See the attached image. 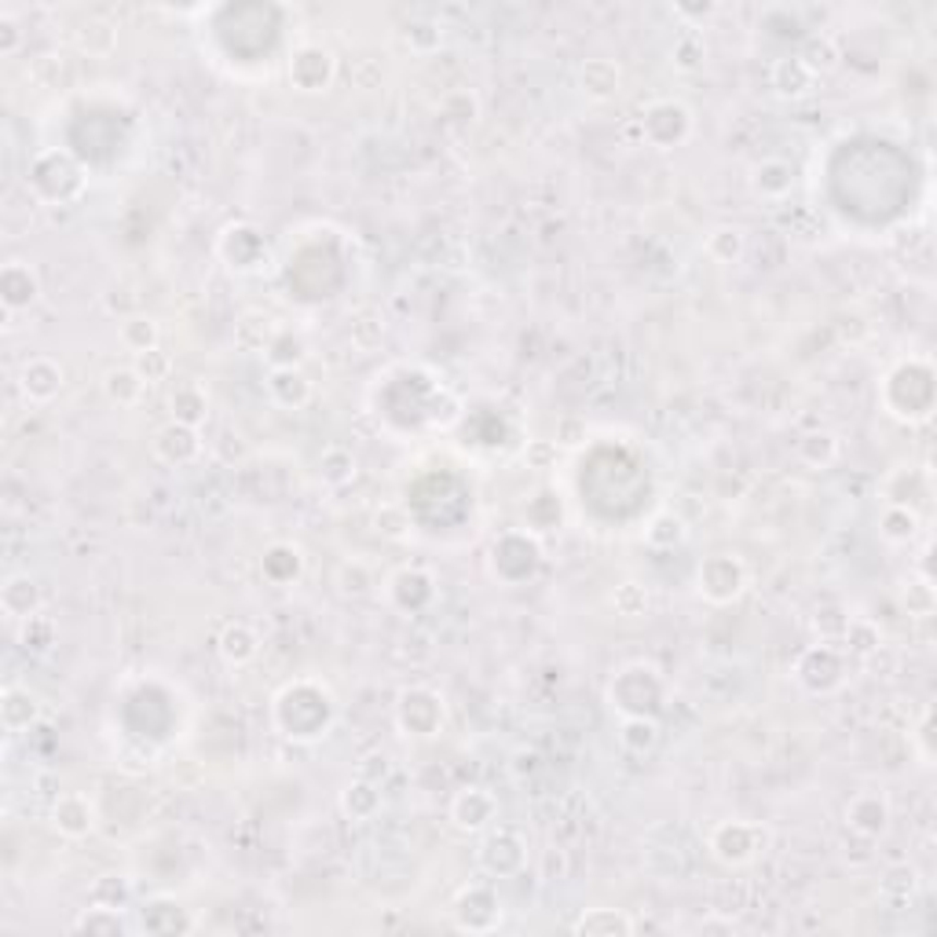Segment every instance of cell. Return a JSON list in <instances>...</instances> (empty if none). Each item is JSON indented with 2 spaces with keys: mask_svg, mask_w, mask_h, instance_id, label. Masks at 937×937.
I'll list each match as a JSON object with an SVG mask.
<instances>
[{
  "mask_svg": "<svg viewBox=\"0 0 937 937\" xmlns=\"http://www.w3.org/2000/svg\"><path fill=\"white\" fill-rule=\"evenodd\" d=\"M282 696L297 703V714L294 718H282L275 722V729L282 732L286 740L294 743H316L334 729V718H337V707H334V696H330L322 685L316 681H297V685H286Z\"/></svg>",
  "mask_w": 937,
  "mask_h": 937,
  "instance_id": "6da1fadb",
  "label": "cell"
},
{
  "mask_svg": "<svg viewBox=\"0 0 937 937\" xmlns=\"http://www.w3.org/2000/svg\"><path fill=\"white\" fill-rule=\"evenodd\" d=\"M638 128H641V139L649 147L674 150V147L689 144L696 121H692V110L678 103V99H652V103L641 110Z\"/></svg>",
  "mask_w": 937,
  "mask_h": 937,
  "instance_id": "7a4b0ae2",
  "label": "cell"
},
{
  "mask_svg": "<svg viewBox=\"0 0 937 937\" xmlns=\"http://www.w3.org/2000/svg\"><path fill=\"white\" fill-rule=\"evenodd\" d=\"M748 564H743L737 553H711V557L700 560L696 568V590L700 597L714 604V608H725V604L740 601L743 590H748Z\"/></svg>",
  "mask_w": 937,
  "mask_h": 937,
  "instance_id": "3957f363",
  "label": "cell"
},
{
  "mask_svg": "<svg viewBox=\"0 0 937 937\" xmlns=\"http://www.w3.org/2000/svg\"><path fill=\"white\" fill-rule=\"evenodd\" d=\"M794 678H799L802 689L813 692V696H831L846 681L842 649H835V641H817L813 649L802 652L799 663H794Z\"/></svg>",
  "mask_w": 937,
  "mask_h": 937,
  "instance_id": "277c9868",
  "label": "cell"
},
{
  "mask_svg": "<svg viewBox=\"0 0 937 937\" xmlns=\"http://www.w3.org/2000/svg\"><path fill=\"white\" fill-rule=\"evenodd\" d=\"M286 74H289V85L305 96H319V93H330V85L337 81V56L330 52L326 45H297L289 52V63H286Z\"/></svg>",
  "mask_w": 937,
  "mask_h": 937,
  "instance_id": "5b68a950",
  "label": "cell"
},
{
  "mask_svg": "<svg viewBox=\"0 0 937 937\" xmlns=\"http://www.w3.org/2000/svg\"><path fill=\"white\" fill-rule=\"evenodd\" d=\"M447 722V707H443L440 692L426 689V685H415V689H403L399 703H396V725L407 737L429 740L436 737Z\"/></svg>",
  "mask_w": 937,
  "mask_h": 937,
  "instance_id": "8992f818",
  "label": "cell"
},
{
  "mask_svg": "<svg viewBox=\"0 0 937 937\" xmlns=\"http://www.w3.org/2000/svg\"><path fill=\"white\" fill-rule=\"evenodd\" d=\"M707 846L714 853V861H722L725 868H743L762 853L765 846V831L762 824L754 821H722L718 828L707 835Z\"/></svg>",
  "mask_w": 937,
  "mask_h": 937,
  "instance_id": "52a82bcc",
  "label": "cell"
},
{
  "mask_svg": "<svg viewBox=\"0 0 937 937\" xmlns=\"http://www.w3.org/2000/svg\"><path fill=\"white\" fill-rule=\"evenodd\" d=\"M451 915H455L458 930H466V934L498 930V923H502L498 890H495V886H488V883H469L466 890L455 898V904H451Z\"/></svg>",
  "mask_w": 937,
  "mask_h": 937,
  "instance_id": "ba28073f",
  "label": "cell"
},
{
  "mask_svg": "<svg viewBox=\"0 0 937 937\" xmlns=\"http://www.w3.org/2000/svg\"><path fill=\"white\" fill-rule=\"evenodd\" d=\"M528 864V842H523L520 831L513 828H498L488 831V839L480 842V868L495 879H513V875L523 872Z\"/></svg>",
  "mask_w": 937,
  "mask_h": 937,
  "instance_id": "9c48e42d",
  "label": "cell"
},
{
  "mask_svg": "<svg viewBox=\"0 0 937 937\" xmlns=\"http://www.w3.org/2000/svg\"><path fill=\"white\" fill-rule=\"evenodd\" d=\"M48 817H52V828L63 835V839H70V842L88 839V835L96 831V824H99L96 802L88 799V794H81V791H63V794H59V799L52 802V813H48Z\"/></svg>",
  "mask_w": 937,
  "mask_h": 937,
  "instance_id": "30bf717a",
  "label": "cell"
},
{
  "mask_svg": "<svg viewBox=\"0 0 937 937\" xmlns=\"http://www.w3.org/2000/svg\"><path fill=\"white\" fill-rule=\"evenodd\" d=\"M890 821H893V810H890V799L883 791H858L850 802H846V824L850 831H858L861 839H883L890 831Z\"/></svg>",
  "mask_w": 937,
  "mask_h": 937,
  "instance_id": "8fae6325",
  "label": "cell"
},
{
  "mask_svg": "<svg viewBox=\"0 0 937 937\" xmlns=\"http://www.w3.org/2000/svg\"><path fill=\"white\" fill-rule=\"evenodd\" d=\"M498 821V799L488 788H461L451 799V824L466 835L488 831Z\"/></svg>",
  "mask_w": 937,
  "mask_h": 937,
  "instance_id": "7c38bea8",
  "label": "cell"
},
{
  "mask_svg": "<svg viewBox=\"0 0 937 937\" xmlns=\"http://www.w3.org/2000/svg\"><path fill=\"white\" fill-rule=\"evenodd\" d=\"M155 458L165 461L169 469H184V466H195L201 458V432L190 429V426H180V421H165L158 432H155Z\"/></svg>",
  "mask_w": 937,
  "mask_h": 937,
  "instance_id": "4fadbf2b",
  "label": "cell"
},
{
  "mask_svg": "<svg viewBox=\"0 0 937 937\" xmlns=\"http://www.w3.org/2000/svg\"><path fill=\"white\" fill-rule=\"evenodd\" d=\"M63 385H66V374L52 356H34L19 370V392H23V399L34 403V407L52 403L59 392H63Z\"/></svg>",
  "mask_w": 937,
  "mask_h": 937,
  "instance_id": "5bb4252c",
  "label": "cell"
},
{
  "mask_svg": "<svg viewBox=\"0 0 937 937\" xmlns=\"http://www.w3.org/2000/svg\"><path fill=\"white\" fill-rule=\"evenodd\" d=\"M817 85H821V77L813 74V66L805 63L799 52L773 59V66H769V88H773V93H777L780 99H791V103H794V99H805V96L817 93Z\"/></svg>",
  "mask_w": 937,
  "mask_h": 937,
  "instance_id": "9a60e30c",
  "label": "cell"
},
{
  "mask_svg": "<svg viewBox=\"0 0 937 937\" xmlns=\"http://www.w3.org/2000/svg\"><path fill=\"white\" fill-rule=\"evenodd\" d=\"M0 300H4L8 316L34 308L40 300V279L26 260H12V264H4V271H0Z\"/></svg>",
  "mask_w": 937,
  "mask_h": 937,
  "instance_id": "2e32d148",
  "label": "cell"
},
{
  "mask_svg": "<svg viewBox=\"0 0 937 937\" xmlns=\"http://www.w3.org/2000/svg\"><path fill=\"white\" fill-rule=\"evenodd\" d=\"M748 184H751L754 198L784 201L791 195V187H794V169H791V161H784V158H762V161H754V165H751Z\"/></svg>",
  "mask_w": 937,
  "mask_h": 937,
  "instance_id": "e0dca14e",
  "label": "cell"
},
{
  "mask_svg": "<svg viewBox=\"0 0 937 937\" xmlns=\"http://www.w3.org/2000/svg\"><path fill=\"white\" fill-rule=\"evenodd\" d=\"M268 399L282 410H305L316 399V385L300 367L271 370L268 374Z\"/></svg>",
  "mask_w": 937,
  "mask_h": 937,
  "instance_id": "ac0fdd59",
  "label": "cell"
},
{
  "mask_svg": "<svg viewBox=\"0 0 937 937\" xmlns=\"http://www.w3.org/2000/svg\"><path fill=\"white\" fill-rule=\"evenodd\" d=\"M37 718H40L37 692H29L26 685H4V692H0V725H4V732L19 737L29 725H37Z\"/></svg>",
  "mask_w": 937,
  "mask_h": 937,
  "instance_id": "d6986e66",
  "label": "cell"
},
{
  "mask_svg": "<svg viewBox=\"0 0 937 937\" xmlns=\"http://www.w3.org/2000/svg\"><path fill=\"white\" fill-rule=\"evenodd\" d=\"M209 418V392L201 381H180L169 392V421H180V426L201 429Z\"/></svg>",
  "mask_w": 937,
  "mask_h": 937,
  "instance_id": "ffe728a7",
  "label": "cell"
},
{
  "mask_svg": "<svg viewBox=\"0 0 937 937\" xmlns=\"http://www.w3.org/2000/svg\"><path fill=\"white\" fill-rule=\"evenodd\" d=\"M579 88H582V96L593 99V103H608V99H616L619 88H622L619 63H612V59H587V63L579 66Z\"/></svg>",
  "mask_w": 937,
  "mask_h": 937,
  "instance_id": "44dd1931",
  "label": "cell"
},
{
  "mask_svg": "<svg viewBox=\"0 0 937 937\" xmlns=\"http://www.w3.org/2000/svg\"><path fill=\"white\" fill-rule=\"evenodd\" d=\"M0 608H4L8 619H19V622L40 616V587H37V579L8 576L4 587H0Z\"/></svg>",
  "mask_w": 937,
  "mask_h": 937,
  "instance_id": "7402d4cb",
  "label": "cell"
},
{
  "mask_svg": "<svg viewBox=\"0 0 937 937\" xmlns=\"http://www.w3.org/2000/svg\"><path fill=\"white\" fill-rule=\"evenodd\" d=\"M217 652L227 667H249L260 656V638L249 622H227L217 638Z\"/></svg>",
  "mask_w": 937,
  "mask_h": 937,
  "instance_id": "603a6c76",
  "label": "cell"
},
{
  "mask_svg": "<svg viewBox=\"0 0 937 937\" xmlns=\"http://www.w3.org/2000/svg\"><path fill=\"white\" fill-rule=\"evenodd\" d=\"M147 389L150 385L139 378V370L133 367V362H125V367H110L103 374V396L121 410H136L139 403H144Z\"/></svg>",
  "mask_w": 937,
  "mask_h": 937,
  "instance_id": "cb8c5ba5",
  "label": "cell"
},
{
  "mask_svg": "<svg viewBox=\"0 0 937 937\" xmlns=\"http://www.w3.org/2000/svg\"><path fill=\"white\" fill-rule=\"evenodd\" d=\"M659 722L656 714H627V718L619 722V748L633 754V759H644V754H652L659 748Z\"/></svg>",
  "mask_w": 937,
  "mask_h": 937,
  "instance_id": "d4e9b609",
  "label": "cell"
},
{
  "mask_svg": "<svg viewBox=\"0 0 937 937\" xmlns=\"http://www.w3.org/2000/svg\"><path fill=\"white\" fill-rule=\"evenodd\" d=\"M220 238L235 242V254L224 257L227 268H235V271H257L260 260H264V254H268L264 235H260L254 224H231V227H224V235Z\"/></svg>",
  "mask_w": 937,
  "mask_h": 937,
  "instance_id": "484cf974",
  "label": "cell"
},
{
  "mask_svg": "<svg viewBox=\"0 0 937 937\" xmlns=\"http://www.w3.org/2000/svg\"><path fill=\"white\" fill-rule=\"evenodd\" d=\"M839 455H842V443L831 429H813L794 443V458H799L805 469H817V472L831 469L835 461H839Z\"/></svg>",
  "mask_w": 937,
  "mask_h": 937,
  "instance_id": "4316f807",
  "label": "cell"
},
{
  "mask_svg": "<svg viewBox=\"0 0 937 937\" xmlns=\"http://www.w3.org/2000/svg\"><path fill=\"white\" fill-rule=\"evenodd\" d=\"M571 930L579 937H630L638 930V923L619 909H590L571 923Z\"/></svg>",
  "mask_w": 937,
  "mask_h": 937,
  "instance_id": "83f0119b",
  "label": "cell"
},
{
  "mask_svg": "<svg viewBox=\"0 0 937 937\" xmlns=\"http://www.w3.org/2000/svg\"><path fill=\"white\" fill-rule=\"evenodd\" d=\"M703 254H707L714 264H740L743 254H748V231L737 224L711 227L707 238H703Z\"/></svg>",
  "mask_w": 937,
  "mask_h": 937,
  "instance_id": "f1b7e54d",
  "label": "cell"
},
{
  "mask_svg": "<svg viewBox=\"0 0 937 937\" xmlns=\"http://www.w3.org/2000/svg\"><path fill=\"white\" fill-rule=\"evenodd\" d=\"M381 784L374 780H362L356 777L352 784H345V791H341V813H345L348 821H374L381 813Z\"/></svg>",
  "mask_w": 937,
  "mask_h": 937,
  "instance_id": "f546056e",
  "label": "cell"
},
{
  "mask_svg": "<svg viewBox=\"0 0 937 937\" xmlns=\"http://www.w3.org/2000/svg\"><path fill=\"white\" fill-rule=\"evenodd\" d=\"M926 495V472L915 466H898L883 483V502L886 506H912Z\"/></svg>",
  "mask_w": 937,
  "mask_h": 937,
  "instance_id": "4dcf8cb0",
  "label": "cell"
},
{
  "mask_svg": "<svg viewBox=\"0 0 937 937\" xmlns=\"http://www.w3.org/2000/svg\"><path fill=\"white\" fill-rule=\"evenodd\" d=\"M879 535L890 542V546H909V542L923 535V517L912 506H883Z\"/></svg>",
  "mask_w": 937,
  "mask_h": 937,
  "instance_id": "1f68e13d",
  "label": "cell"
},
{
  "mask_svg": "<svg viewBox=\"0 0 937 937\" xmlns=\"http://www.w3.org/2000/svg\"><path fill=\"white\" fill-rule=\"evenodd\" d=\"M300 568H305V557H300V550L294 542H275V546H268L264 557H260V571H264V579L275 582V587L294 582L300 576Z\"/></svg>",
  "mask_w": 937,
  "mask_h": 937,
  "instance_id": "d6a6232c",
  "label": "cell"
},
{
  "mask_svg": "<svg viewBox=\"0 0 937 937\" xmlns=\"http://www.w3.org/2000/svg\"><path fill=\"white\" fill-rule=\"evenodd\" d=\"M74 45L88 59H110L118 52V26L107 23V19H88L74 34Z\"/></svg>",
  "mask_w": 937,
  "mask_h": 937,
  "instance_id": "836d02e7",
  "label": "cell"
},
{
  "mask_svg": "<svg viewBox=\"0 0 937 937\" xmlns=\"http://www.w3.org/2000/svg\"><path fill=\"white\" fill-rule=\"evenodd\" d=\"M275 330H279V322L271 319L268 311H242L235 322V345L242 352H260V356H264Z\"/></svg>",
  "mask_w": 937,
  "mask_h": 937,
  "instance_id": "e575fe53",
  "label": "cell"
},
{
  "mask_svg": "<svg viewBox=\"0 0 937 937\" xmlns=\"http://www.w3.org/2000/svg\"><path fill=\"white\" fill-rule=\"evenodd\" d=\"M359 477V458L352 455L348 447H341V443H334V447H326L319 455V480L326 483V488H348L352 480Z\"/></svg>",
  "mask_w": 937,
  "mask_h": 937,
  "instance_id": "d590c367",
  "label": "cell"
},
{
  "mask_svg": "<svg viewBox=\"0 0 937 937\" xmlns=\"http://www.w3.org/2000/svg\"><path fill=\"white\" fill-rule=\"evenodd\" d=\"M842 649L850 652V656H858V659H868V656H875V652L883 649V627L875 619H868V616H850V622H846V630H842Z\"/></svg>",
  "mask_w": 937,
  "mask_h": 937,
  "instance_id": "8d00e7d4",
  "label": "cell"
},
{
  "mask_svg": "<svg viewBox=\"0 0 937 937\" xmlns=\"http://www.w3.org/2000/svg\"><path fill=\"white\" fill-rule=\"evenodd\" d=\"M685 539H689V523H685L678 513H670V509L656 513V517L649 520V528H644V546L659 550V553L681 546Z\"/></svg>",
  "mask_w": 937,
  "mask_h": 937,
  "instance_id": "74e56055",
  "label": "cell"
},
{
  "mask_svg": "<svg viewBox=\"0 0 937 937\" xmlns=\"http://www.w3.org/2000/svg\"><path fill=\"white\" fill-rule=\"evenodd\" d=\"M88 904H99V909H114V912H128L133 904V883L118 872H107L88 886Z\"/></svg>",
  "mask_w": 937,
  "mask_h": 937,
  "instance_id": "f35d334b",
  "label": "cell"
},
{
  "mask_svg": "<svg viewBox=\"0 0 937 937\" xmlns=\"http://www.w3.org/2000/svg\"><path fill=\"white\" fill-rule=\"evenodd\" d=\"M264 359L271 370H286V367H300V362L308 359V345L305 337L297 334V330L289 326H279L275 337H271V345L264 348Z\"/></svg>",
  "mask_w": 937,
  "mask_h": 937,
  "instance_id": "ab89813d",
  "label": "cell"
},
{
  "mask_svg": "<svg viewBox=\"0 0 937 937\" xmlns=\"http://www.w3.org/2000/svg\"><path fill=\"white\" fill-rule=\"evenodd\" d=\"M118 337H121V345H125V352L139 356V352H150L161 345V326H158V319H150V316H125L121 319Z\"/></svg>",
  "mask_w": 937,
  "mask_h": 937,
  "instance_id": "60d3db41",
  "label": "cell"
},
{
  "mask_svg": "<svg viewBox=\"0 0 937 937\" xmlns=\"http://www.w3.org/2000/svg\"><path fill=\"white\" fill-rule=\"evenodd\" d=\"M370 523H374V531L385 542H407L410 531H415V520H410L407 506H399V502H381Z\"/></svg>",
  "mask_w": 937,
  "mask_h": 937,
  "instance_id": "b9f144b4",
  "label": "cell"
},
{
  "mask_svg": "<svg viewBox=\"0 0 937 937\" xmlns=\"http://www.w3.org/2000/svg\"><path fill=\"white\" fill-rule=\"evenodd\" d=\"M334 587L341 590V597H367V593H374L378 579H374V571H370L367 560L352 557V560H341V564H337Z\"/></svg>",
  "mask_w": 937,
  "mask_h": 937,
  "instance_id": "7bdbcfd3",
  "label": "cell"
},
{
  "mask_svg": "<svg viewBox=\"0 0 937 937\" xmlns=\"http://www.w3.org/2000/svg\"><path fill=\"white\" fill-rule=\"evenodd\" d=\"M608 604H612V612L622 619H641L652 604L649 587H641L638 579H622V582H616V590L608 593Z\"/></svg>",
  "mask_w": 937,
  "mask_h": 937,
  "instance_id": "ee69618b",
  "label": "cell"
},
{
  "mask_svg": "<svg viewBox=\"0 0 937 937\" xmlns=\"http://www.w3.org/2000/svg\"><path fill=\"white\" fill-rule=\"evenodd\" d=\"M125 912H114V909H99V904H88L85 912L74 920V934H128Z\"/></svg>",
  "mask_w": 937,
  "mask_h": 937,
  "instance_id": "f6af8a7d",
  "label": "cell"
},
{
  "mask_svg": "<svg viewBox=\"0 0 937 937\" xmlns=\"http://www.w3.org/2000/svg\"><path fill=\"white\" fill-rule=\"evenodd\" d=\"M133 367L139 370V378L147 381V385H161V381H169L173 378V370H176V362H173V356H169L165 348H150V352H139V356H133Z\"/></svg>",
  "mask_w": 937,
  "mask_h": 937,
  "instance_id": "bcb514c9",
  "label": "cell"
},
{
  "mask_svg": "<svg viewBox=\"0 0 937 937\" xmlns=\"http://www.w3.org/2000/svg\"><path fill=\"white\" fill-rule=\"evenodd\" d=\"M707 56V45H703V34H696V26H685V34L674 40L670 59L678 70H696Z\"/></svg>",
  "mask_w": 937,
  "mask_h": 937,
  "instance_id": "7dc6e473",
  "label": "cell"
},
{
  "mask_svg": "<svg viewBox=\"0 0 937 937\" xmlns=\"http://www.w3.org/2000/svg\"><path fill=\"white\" fill-rule=\"evenodd\" d=\"M904 604H909V616L915 619H926L934 616V582L930 576H909V582H904Z\"/></svg>",
  "mask_w": 937,
  "mask_h": 937,
  "instance_id": "c3c4849f",
  "label": "cell"
},
{
  "mask_svg": "<svg viewBox=\"0 0 937 937\" xmlns=\"http://www.w3.org/2000/svg\"><path fill=\"white\" fill-rule=\"evenodd\" d=\"M805 63L813 66V74H828V70L839 66V48H835L831 37H810V45H805V52H799Z\"/></svg>",
  "mask_w": 937,
  "mask_h": 937,
  "instance_id": "681fc988",
  "label": "cell"
},
{
  "mask_svg": "<svg viewBox=\"0 0 937 937\" xmlns=\"http://www.w3.org/2000/svg\"><path fill=\"white\" fill-rule=\"evenodd\" d=\"M915 886H920V875H915L912 864H901V868H890L883 879V893H890V898H912Z\"/></svg>",
  "mask_w": 937,
  "mask_h": 937,
  "instance_id": "f907efd6",
  "label": "cell"
},
{
  "mask_svg": "<svg viewBox=\"0 0 937 937\" xmlns=\"http://www.w3.org/2000/svg\"><path fill=\"white\" fill-rule=\"evenodd\" d=\"M557 455H560V447L553 440H531L528 451H523V461H528V469H535V472H550L553 466H557Z\"/></svg>",
  "mask_w": 937,
  "mask_h": 937,
  "instance_id": "816d5d0a",
  "label": "cell"
},
{
  "mask_svg": "<svg viewBox=\"0 0 937 937\" xmlns=\"http://www.w3.org/2000/svg\"><path fill=\"white\" fill-rule=\"evenodd\" d=\"M443 40V29L436 23H410L407 26V45L415 48V52H436Z\"/></svg>",
  "mask_w": 937,
  "mask_h": 937,
  "instance_id": "f5cc1de1",
  "label": "cell"
},
{
  "mask_svg": "<svg viewBox=\"0 0 937 937\" xmlns=\"http://www.w3.org/2000/svg\"><path fill=\"white\" fill-rule=\"evenodd\" d=\"M930 737H934V707H923L920 714V725H915V754H920L923 765H934V748H930Z\"/></svg>",
  "mask_w": 937,
  "mask_h": 937,
  "instance_id": "db71d44e",
  "label": "cell"
},
{
  "mask_svg": "<svg viewBox=\"0 0 937 937\" xmlns=\"http://www.w3.org/2000/svg\"><path fill=\"white\" fill-rule=\"evenodd\" d=\"M381 334H385V322L374 319V316H362V319L352 322V341H356L362 352L374 348L378 341H381Z\"/></svg>",
  "mask_w": 937,
  "mask_h": 937,
  "instance_id": "11a10c76",
  "label": "cell"
},
{
  "mask_svg": "<svg viewBox=\"0 0 937 937\" xmlns=\"http://www.w3.org/2000/svg\"><path fill=\"white\" fill-rule=\"evenodd\" d=\"M19 48H23V26L15 23L12 12H4L0 15V56L12 59Z\"/></svg>",
  "mask_w": 937,
  "mask_h": 937,
  "instance_id": "9f6ffc18",
  "label": "cell"
},
{
  "mask_svg": "<svg viewBox=\"0 0 937 937\" xmlns=\"http://www.w3.org/2000/svg\"><path fill=\"white\" fill-rule=\"evenodd\" d=\"M19 641L26 644V649H48V641H52V622H40V616L26 619L23 622V633H19Z\"/></svg>",
  "mask_w": 937,
  "mask_h": 937,
  "instance_id": "6f0895ef",
  "label": "cell"
},
{
  "mask_svg": "<svg viewBox=\"0 0 937 937\" xmlns=\"http://www.w3.org/2000/svg\"><path fill=\"white\" fill-rule=\"evenodd\" d=\"M392 773V762H389V754L385 751H374V754H367V759L359 762V769H356V777H362V780H374V784H381Z\"/></svg>",
  "mask_w": 937,
  "mask_h": 937,
  "instance_id": "680465c9",
  "label": "cell"
},
{
  "mask_svg": "<svg viewBox=\"0 0 937 937\" xmlns=\"http://www.w3.org/2000/svg\"><path fill=\"white\" fill-rule=\"evenodd\" d=\"M587 440V421H579V418H564L560 426H557V447H579V443Z\"/></svg>",
  "mask_w": 937,
  "mask_h": 937,
  "instance_id": "91938a15",
  "label": "cell"
},
{
  "mask_svg": "<svg viewBox=\"0 0 937 937\" xmlns=\"http://www.w3.org/2000/svg\"><path fill=\"white\" fill-rule=\"evenodd\" d=\"M539 769H542V759H539V751H528V748H520L517 754H513V777H517V780H523V777H535Z\"/></svg>",
  "mask_w": 937,
  "mask_h": 937,
  "instance_id": "94428289",
  "label": "cell"
},
{
  "mask_svg": "<svg viewBox=\"0 0 937 937\" xmlns=\"http://www.w3.org/2000/svg\"><path fill=\"white\" fill-rule=\"evenodd\" d=\"M700 934H737V923L722 920V915H707V920L700 923Z\"/></svg>",
  "mask_w": 937,
  "mask_h": 937,
  "instance_id": "6125c7cd",
  "label": "cell"
},
{
  "mask_svg": "<svg viewBox=\"0 0 937 937\" xmlns=\"http://www.w3.org/2000/svg\"><path fill=\"white\" fill-rule=\"evenodd\" d=\"M674 12H678L681 19H692V15H711V12H714V4H703V8H685V4H678V8H674Z\"/></svg>",
  "mask_w": 937,
  "mask_h": 937,
  "instance_id": "be15d7a7",
  "label": "cell"
}]
</instances>
